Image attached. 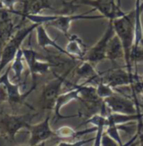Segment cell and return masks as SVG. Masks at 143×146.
Here are the masks:
<instances>
[{"instance_id": "6da1fadb", "label": "cell", "mask_w": 143, "mask_h": 146, "mask_svg": "<svg viewBox=\"0 0 143 146\" xmlns=\"http://www.w3.org/2000/svg\"><path fill=\"white\" fill-rule=\"evenodd\" d=\"M115 33L119 37L124 48V60L126 71L132 73L130 53L134 44V11L126 13L124 16L113 20Z\"/></svg>"}, {"instance_id": "7a4b0ae2", "label": "cell", "mask_w": 143, "mask_h": 146, "mask_svg": "<svg viewBox=\"0 0 143 146\" xmlns=\"http://www.w3.org/2000/svg\"><path fill=\"white\" fill-rule=\"evenodd\" d=\"M93 12L92 10L79 15H42V14H26L23 17V19H28L32 24L37 25H49L53 28L57 29L64 33L67 37L70 35V28L73 22L77 20H98L105 19L102 15L100 16H88L89 13Z\"/></svg>"}, {"instance_id": "3957f363", "label": "cell", "mask_w": 143, "mask_h": 146, "mask_svg": "<svg viewBox=\"0 0 143 146\" xmlns=\"http://www.w3.org/2000/svg\"><path fill=\"white\" fill-rule=\"evenodd\" d=\"M38 26L37 24H32L28 27L23 28L18 31V33L9 39V41L5 44L3 47L1 53H0V75L1 72L3 71L10 63L14 60L15 56L20 48L22 46V43L24 40L26 38V36L30 35L33 31H35L36 27Z\"/></svg>"}, {"instance_id": "277c9868", "label": "cell", "mask_w": 143, "mask_h": 146, "mask_svg": "<svg viewBox=\"0 0 143 146\" xmlns=\"http://www.w3.org/2000/svg\"><path fill=\"white\" fill-rule=\"evenodd\" d=\"M36 115V113H26L23 115H11L4 113L2 114V116H0V129L6 138L14 140L16 134L21 129H30L33 117Z\"/></svg>"}, {"instance_id": "5b68a950", "label": "cell", "mask_w": 143, "mask_h": 146, "mask_svg": "<svg viewBox=\"0 0 143 146\" xmlns=\"http://www.w3.org/2000/svg\"><path fill=\"white\" fill-rule=\"evenodd\" d=\"M70 4H75L77 6H90L92 7L91 10L98 11L105 19L108 20H114L126 14V12L122 11L115 0H75Z\"/></svg>"}, {"instance_id": "8992f818", "label": "cell", "mask_w": 143, "mask_h": 146, "mask_svg": "<svg viewBox=\"0 0 143 146\" xmlns=\"http://www.w3.org/2000/svg\"><path fill=\"white\" fill-rule=\"evenodd\" d=\"M115 35V31H114L113 27V20H108V26L105 31L104 35L101 36V38L96 42L90 49H88L86 52L85 56H84L83 61L90 62L91 64L97 65L98 63L106 59V50L108 43L110 39Z\"/></svg>"}, {"instance_id": "52a82bcc", "label": "cell", "mask_w": 143, "mask_h": 146, "mask_svg": "<svg viewBox=\"0 0 143 146\" xmlns=\"http://www.w3.org/2000/svg\"><path fill=\"white\" fill-rule=\"evenodd\" d=\"M70 71L71 70H68L64 75L56 76L55 78H53L50 82H48L47 84H44L41 92V97H40L41 106L43 109H54L56 99L61 94L60 93L61 92V88L63 86L65 80H66V78L68 77L69 73H70Z\"/></svg>"}, {"instance_id": "ba28073f", "label": "cell", "mask_w": 143, "mask_h": 146, "mask_svg": "<svg viewBox=\"0 0 143 146\" xmlns=\"http://www.w3.org/2000/svg\"><path fill=\"white\" fill-rule=\"evenodd\" d=\"M105 105L111 113L122 114V115H135L139 112V104L133 102L122 94L116 92L110 97L104 99Z\"/></svg>"}, {"instance_id": "9c48e42d", "label": "cell", "mask_w": 143, "mask_h": 146, "mask_svg": "<svg viewBox=\"0 0 143 146\" xmlns=\"http://www.w3.org/2000/svg\"><path fill=\"white\" fill-rule=\"evenodd\" d=\"M11 70L10 67H9V69L5 73L0 75V85H2L1 87L5 92V94H4L5 99H7L11 104H22L26 98V96L28 95V93L34 88H32L26 94H23L20 90V85L13 82L9 78V72Z\"/></svg>"}, {"instance_id": "30bf717a", "label": "cell", "mask_w": 143, "mask_h": 146, "mask_svg": "<svg viewBox=\"0 0 143 146\" xmlns=\"http://www.w3.org/2000/svg\"><path fill=\"white\" fill-rule=\"evenodd\" d=\"M50 115H48L42 122L35 125H30L28 131H30V138H28V145L38 146L47 139L55 136V131H52L50 127Z\"/></svg>"}, {"instance_id": "8fae6325", "label": "cell", "mask_w": 143, "mask_h": 146, "mask_svg": "<svg viewBox=\"0 0 143 146\" xmlns=\"http://www.w3.org/2000/svg\"><path fill=\"white\" fill-rule=\"evenodd\" d=\"M139 78L136 74L130 73L124 69L111 70L107 73L104 78H102L101 82L108 84L111 87L116 88L119 86H126V85H132L136 80Z\"/></svg>"}, {"instance_id": "7c38bea8", "label": "cell", "mask_w": 143, "mask_h": 146, "mask_svg": "<svg viewBox=\"0 0 143 146\" xmlns=\"http://www.w3.org/2000/svg\"><path fill=\"white\" fill-rule=\"evenodd\" d=\"M23 54L24 62L32 78H35V76L37 75H44L48 73L51 67V63L39 60L38 54L34 49L23 48Z\"/></svg>"}, {"instance_id": "4fadbf2b", "label": "cell", "mask_w": 143, "mask_h": 146, "mask_svg": "<svg viewBox=\"0 0 143 146\" xmlns=\"http://www.w3.org/2000/svg\"><path fill=\"white\" fill-rule=\"evenodd\" d=\"M73 100H79V85H75V87L72 90H69L67 92L61 93L58 98L56 99L55 105H54V116H55V121L54 123H56L58 121L63 120V119H68V118H73L77 117V115H73V116H64L61 114L62 108L65 107L66 105H68L69 103H71Z\"/></svg>"}, {"instance_id": "5bb4252c", "label": "cell", "mask_w": 143, "mask_h": 146, "mask_svg": "<svg viewBox=\"0 0 143 146\" xmlns=\"http://www.w3.org/2000/svg\"><path fill=\"white\" fill-rule=\"evenodd\" d=\"M65 50L68 57H70L72 60H79V61H83L84 56L87 52L86 45L77 35H69L68 43L65 47Z\"/></svg>"}, {"instance_id": "9a60e30c", "label": "cell", "mask_w": 143, "mask_h": 146, "mask_svg": "<svg viewBox=\"0 0 143 146\" xmlns=\"http://www.w3.org/2000/svg\"><path fill=\"white\" fill-rule=\"evenodd\" d=\"M35 33H36V40L37 44L41 47L42 49L46 50L47 47H53L56 50H58L61 54L67 56V52L65 50L64 47H62L60 44H58V42L56 41L48 35L47 31H46L45 27L43 25H38L35 29Z\"/></svg>"}, {"instance_id": "2e32d148", "label": "cell", "mask_w": 143, "mask_h": 146, "mask_svg": "<svg viewBox=\"0 0 143 146\" xmlns=\"http://www.w3.org/2000/svg\"><path fill=\"white\" fill-rule=\"evenodd\" d=\"M75 75L79 78L86 80V84L90 82L98 84L99 80L101 78V74L96 71L94 65L87 61H81L80 65L75 69Z\"/></svg>"}, {"instance_id": "e0dca14e", "label": "cell", "mask_w": 143, "mask_h": 146, "mask_svg": "<svg viewBox=\"0 0 143 146\" xmlns=\"http://www.w3.org/2000/svg\"><path fill=\"white\" fill-rule=\"evenodd\" d=\"M55 131V136L60 139H64V140H70L73 139L75 140V138L79 137V136L83 135L85 133H90V132H96L97 131V127H93L91 129H83V131H75L73 127H69V125H62L59 129H57Z\"/></svg>"}, {"instance_id": "ac0fdd59", "label": "cell", "mask_w": 143, "mask_h": 146, "mask_svg": "<svg viewBox=\"0 0 143 146\" xmlns=\"http://www.w3.org/2000/svg\"><path fill=\"white\" fill-rule=\"evenodd\" d=\"M120 58H124V48H122L120 38L115 33L107 46L106 59H109L112 63L115 64L116 61Z\"/></svg>"}, {"instance_id": "d6986e66", "label": "cell", "mask_w": 143, "mask_h": 146, "mask_svg": "<svg viewBox=\"0 0 143 146\" xmlns=\"http://www.w3.org/2000/svg\"><path fill=\"white\" fill-rule=\"evenodd\" d=\"M51 1L52 0H28L26 10L22 13V16L24 17L26 14H41L42 11L46 10V9L53 10Z\"/></svg>"}, {"instance_id": "ffe728a7", "label": "cell", "mask_w": 143, "mask_h": 146, "mask_svg": "<svg viewBox=\"0 0 143 146\" xmlns=\"http://www.w3.org/2000/svg\"><path fill=\"white\" fill-rule=\"evenodd\" d=\"M24 54H23V48H20L15 56L14 60L12 61L10 65V70L14 72V78L15 80L20 82L22 78V75H23L24 71Z\"/></svg>"}, {"instance_id": "44dd1931", "label": "cell", "mask_w": 143, "mask_h": 146, "mask_svg": "<svg viewBox=\"0 0 143 146\" xmlns=\"http://www.w3.org/2000/svg\"><path fill=\"white\" fill-rule=\"evenodd\" d=\"M95 88H96V93H97L98 97L103 100L116 93L113 87H111L108 84H106V82H98V84H96Z\"/></svg>"}, {"instance_id": "7402d4cb", "label": "cell", "mask_w": 143, "mask_h": 146, "mask_svg": "<svg viewBox=\"0 0 143 146\" xmlns=\"http://www.w3.org/2000/svg\"><path fill=\"white\" fill-rule=\"evenodd\" d=\"M84 123H91L93 125V127H104L106 129L107 127V117L106 116H103L102 114L100 113H96L94 115H92L88 120H86Z\"/></svg>"}, {"instance_id": "603a6c76", "label": "cell", "mask_w": 143, "mask_h": 146, "mask_svg": "<svg viewBox=\"0 0 143 146\" xmlns=\"http://www.w3.org/2000/svg\"><path fill=\"white\" fill-rule=\"evenodd\" d=\"M119 129H120L119 125H107V127H106L105 132H106V133H108L113 139H115V140L119 143L120 146H122V145H124V143H122V137H120V135Z\"/></svg>"}, {"instance_id": "cb8c5ba5", "label": "cell", "mask_w": 143, "mask_h": 146, "mask_svg": "<svg viewBox=\"0 0 143 146\" xmlns=\"http://www.w3.org/2000/svg\"><path fill=\"white\" fill-rule=\"evenodd\" d=\"M95 137L89 138V139H81V140H75V141H70V140H64L62 142L58 143L55 146H84L85 144H88L91 141H94Z\"/></svg>"}, {"instance_id": "d4e9b609", "label": "cell", "mask_w": 143, "mask_h": 146, "mask_svg": "<svg viewBox=\"0 0 143 146\" xmlns=\"http://www.w3.org/2000/svg\"><path fill=\"white\" fill-rule=\"evenodd\" d=\"M19 2V0H0V8L5 9L9 12H14L15 5Z\"/></svg>"}, {"instance_id": "484cf974", "label": "cell", "mask_w": 143, "mask_h": 146, "mask_svg": "<svg viewBox=\"0 0 143 146\" xmlns=\"http://www.w3.org/2000/svg\"><path fill=\"white\" fill-rule=\"evenodd\" d=\"M9 11L0 8V28L6 26L9 21Z\"/></svg>"}, {"instance_id": "4316f807", "label": "cell", "mask_w": 143, "mask_h": 146, "mask_svg": "<svg viewBox=\"0 0 143 146\" xmlns=\"http://www.w3.org/2000/svg\"><path fill=\"white\" fill-rule=\"evenodd\" d=\"M139 141L141 143H143V131L142 129L140 131V133H139Z\"/></svg>"}, {"instance_id": "83f0119b", "label": "cell", "mask_w": 143, "mask_h": 146, "mask_svg": "<svg viewBox=\"0 0 143 146\" xmlns=\"http://www.w3.org/2000/svg\"><path fill=\"white\" fill-rule=\"evenodd\" d=\"M24 1V7H23V12L24 10H26V4H28V0H23ZM22 12V13H23ZM22 13H21V15H22Z\"/></svg>"}, {"instance_id": "f1b7e54d", "label": "cell", "mask_w": 143, "mask_h": 146, "mask_svg": "<svg viewBox=\"0 0 143 146\" xmlns=\"http://www.w3.org/2000/svg\"><path fill=\"white\" fill-rule=\"evenodd\" d=\"M139 94H141V95L143 96V87H142V89H141V91H140V93Z\"/></svg>"}, {"instance_id": "f546056e", "label": "cell", "mask_w": 143, "mask_h": 146, "mask_svg": "<svg viewBox=\"0 0 143 146\" xmlns=\"http://www.w3.org/2000/svg\"><path fill=\"white\" fill-rule=\"evenodd\" d=\"M130 146H136V143H135V142H133L132 144H131Z\"/></svg>"}, {"instance_id": "4dcf8cb0", "label": "cell", "mask_w": 143, "mask_h": 146, "mask_svg": "<svg viewBox=\"0 0 143 146\" xmlns=\"http://www.w3.org/2000/svg\"><path fill=\"white\" fill-rule=\"evenodd\" d=\"M18 146H30V145H18Z\"/></svg>"}, {"instance_id": "1f68e13d", "label": "cell", "mask_w": 143, "mask_h": 146, "mask_svg": "<svg viewBox=\"0 0 143 146\" xmlns=\"http://www.w3.org/2000/svg\"><path fill=\"white\" fill-rule=\"evenodd\" d=\"M141 78H142V80H143V76H142V77H141Z\"/></svg>"}, {"instance_id": "d6a6232c", "label": "cell", "mask_w": 143, "mask_h": 146, "mask_svg": "<svg viewBox=\"0 0 143 146\" xmlns=\"http://www.w3.org/2000/svg\"><path fill=\"white\" fill-rule=\"evenodd\" d=\"M141 45H142V46H143V42H142V44H141Z\"/></svg>"}, {"instance_id": "836d02e7", "label": "cell", "mask_w": 143, "mask_h": 146, "mask_svg": "<svg viewBox=\"0 0 143 146\" xmlns=\"http://www.w3.org/2000/svg\"><path fill=\"white\" fill-rule=\"evenodd\" d=\"M115 1H116V0H115Z\"/></svg>"}]
</instances>
